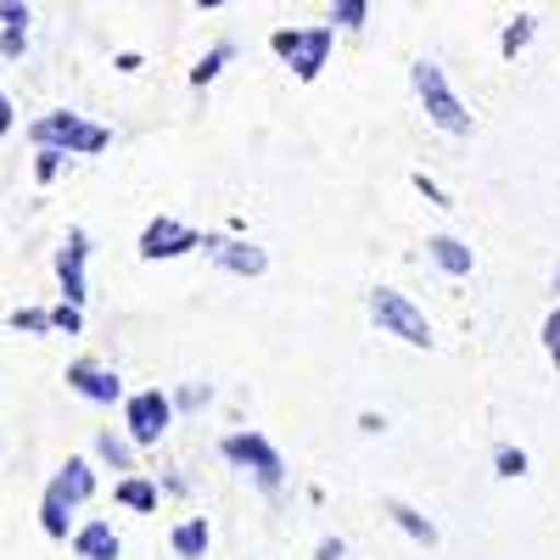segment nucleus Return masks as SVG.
Returning a JSON list of instances; mask_svg holds the SVG:
<instances>
[{
	"instance_id": "nucleus-31",
	"label": "nucleus",
	"mask_w": 560,
	"mask_h": 560,
	"mask_svg": "<svg viewBox=\"0 0 560 560\" xmlns=\"http://www.w3.org/2000/svg\"><path fill=\"white\" fill-rule=\"evenodd\" d=\"M0 135H12V102H7V90H0Z\"/></svg>"
},
{
	"instance_id": "nucleus-14",
	"label": "nucleus",
	"mask_w": 560,
	"mask_h": 560,
	"mask_svg": "<svg viewBox=\"0 0 560 560\" xmlns=\"http://www.w3.org/2000/svg\"><path fill=\"white\" fill-rule=\"evenodd\" d=\"M427 253H432V264L443 269V275H471V247H465V242H454V236H432L427 242Z\"/></svg>"
},
{
	"instance_id": "nucleus-29",
	"label": "nucleus",
	"mask_w": 560,
	"mask_h": 560,
	"mask_svg": "<svg viewBox=\"0 0 560 560\" xmlns=\"http://www.w3.org/2000/svg\"><path fill=\"white\" fill-rule=\"evenodd\" d=\"M0 23H28V7L23 0H0Z\"/></svg>"
},
{
	"instance_id": "nucleus-25",
	"label": "nucleus",
	"mask_w": 560,
	"mask_h": 560,
	"mask_svg": "<svg viewBox=\"0 0 560 560\" xmlns=\"http://www.w3.org/2000/svg\"><path fill=\"white\" fill-rule=\"evenodd\" d=\"M62 158H68L62 147H39V163H34V174H39V179H57V168H62Z\"/></svg>"
},
{
	"instance_id": "nucleus-3",
	"label": "nucleus",
	"mask_w": 560,
	"mask_h": 560,
	"mask_svg": "<svg viewBox=\"0 0 560 560\" xmlns=\"http://www.w3.org/2000/svg\"><path fill=\"white\" fill-rule=\"evenodd\" d=\"M107 140L113 135L102 124H90L79 113H45V118H34V147H62L73 158H96V152H107Z\"/></svg>"
},
{
	"instance_id": "nucleus-4",
	"label": "nucleus",
	"mask_w": 560,
	"mask_h": 560,
	"mask_svg": "<svg viewBox=\"0 0 560 560\" xmlns=\"http://www.w3.org/2000/svg\"><path fill=\"white\" fill-rule=\"evenodd\" d=\"M219 454H224L230 465H242V471H253V482H258L264 493H280V482H287V459L275 454V443H269L264 432H230V438L219 443Z\"/></svg>"
},
{
	"instance_id": "nucleus-15",
	"label": "nucleus",
	"mask_w": 560,
	"mask_h": 560,
	"mask_svg": "<svg viewBox=\"0 0 560 560\" xmlns=\"http://www.w3.org/2000/svg\"><path fill=\"white\" fill-rule=\"evenodd\" d=\"M113 499L124 504V510H140V516H152L158 510V482H147V477H118V488H113Z\"/></svg>"
},
{
	"instance_id": "nucleus-7",
	"label": "nucleus",
	"mask_w": 560,
	"mask_h": 560,
	"mask_svg": "<svg viewBox=\"0 0 560 560\" xmlns=\"http://www.w3.org/2000/svg\"><path fill=\"white\" fill-rule=\"evenodd\" d=\"M202 247V236L191 224H179V219H152L147 230H140V258L147 264H158V258H185V253H197Z\"/></svg>"
},
{
	"instance_id": "nucleus-33",
	"label": "nucleus",
	"mask_w": 560,
	"mask_h": 560,
	"mask_svg": "<svg viewBox=\"0 0 560 560\" xmlns=\"http://www.w3.org/2000/svg\"><path fill=\"white\" fill-rule=\"evenodd\" d=\"M197 7H202V12H219V7H230V0H197Z\"/></svg>"
},
{
	"instance_id": "nucleus-18",
	"label": "nucleus",
	"mask_w": 560,
	"mask_h": 560,
	"mask_svg": "<svg viewBox=\"0 0 560 560\" xmlns=\"http://www.w3.org/2000/svg\"><path fill=\"white\" fill-rule=\"evenodd\" d=\"M230 57H236V45H230V39H224V45H213V51L191 68V84H197V90H202V84H213V79L230 68Z\"/></svg>"
},
{
	"instance_id": "nucleus-13",
	"label": "nucleus",
	"mask_w": 560,
	"mask_h": 560,
	"mask_svg": "<svg viewBox=\"0 0 560 560\" xmlns=\"http://www.w3.org/2000/svg\"><path fill=\"white\" fill-rule=\"evenodd\" d=\"M387 516H393V527H398V533H409L415 544H427V549L438 544V527H432L427 516H420L415 504H404V499H387Z\"/></svg>"
},
{
	"instance_id": "nucleus-1",
	"label": "nucleus",
	"mask_w": 560,
	"mask_h": 560,
	"mask_svg": "<svg viewBox=\"0 0 560 560\" xmlns=\"http://www.w3.org/2000/svg\"><path fill=\"white\" fill-rule=\"evenodd\" d=\"M331 39H337L331 23H319V28H275L269 34V51L287 62L303 84H314L325 73V62H331Z\"/></svg>"
},
{
	"instance_id": "nucleus-5",
	"label": "nucleus",
	"mask_w": 560,
	"mask_h": 560,
	"mask_svg": "<svg viewBox=\"0 0 560 560\" xmlns=\"http://www.w3.org/2000/svg\"><path fill=\"white\" fill-rule=\"evenodd\" d=\"M370 319H376L387 337L409 342V348H432V319L420 314L404 292H393V287H376V292H370Z\"/></svg>"
},
{
	"instance_id": "nucleus-9",
	"label": "nucleus",
	"mask_w": 560,
	"mask_h": 560,
	"mask_svg": "<svg viewBox=\"0 0 560 560\" xmlns=\"http://www.w3.org/2000/svg\"><path fill=\"white\" fill-rule=\"evenodd\" d=\"M84 264H90V236H84V230H68V242H62V253H57V280H62L68 303H79V308H84V298H90Z\"/></svg>"
},
{
	"instance_id": "nucleus-26",
	"label": "nucleus",
	"mask_w": 560,
	"mask_h": 560,
	"mask_svg": "<svg viewBox=\"0 0 560 560\" xmlns=\"http://www.w3.org/2000/svg\"><path fill=\"white\" fill-rule=\"evenodd\" d=\"M79 325H84L79 303H62V308H51V331H79Z\"/></svg>"
},
{
	"instance_id": "nucleus-28",
	"label": "nucleus",
	"mask_w": 560,
	"mask_h": 560,
	"mask_svg": "<svg viewBox=\"0 0 560 560\" xmlns=\"http://www.w3.org/2000/svg\"><path fill=\"white\" fill-rule=\"evenodd\" d=\"M544 348H549V359H560V308L544 319Z\"/></svg>"
},
{
	"instance_id": "nucleus-21",
	"label": "nucleus",
	"mask_w": 560,
	"mask_h": 560,
	"mask_svg": "<svg viewBox=\"0 0 560 560\" xmlns=\"http://www.w3.org/2000/svg\"><path fill=\"white\" fill-rule=\"evenodd\" d=\"M364 18H370V0H337V7H331L337 28H364Z\"/></svg>"
},
{
	"instance_id": "nucleus-19",
	"label": "nucleus",
	"mask_w": 560,
	"mask_h": 560,
	"mask_svg": "<svg viewBox=\"0 0 560 560\" xmlns=\"http://www.w3.org/2000/svg\"><path fill=\"white\" fill-rule=\"evenodd\" d=\"M96 454L113 465V471H135V448H129V438H118V432H102V438H96Z\"/></svg>"
},
{
	"instance_id": "nucleus-10",
	"label": "nucleus",
	"mask_w": 560,
	"mask_h": 560,
	"mask_svg": "<svg viewBox=\"0 0 560 560\" xmlns=\"http://www.w3.org/2000/svg\"><path fill=\"white\" fill-rule=\"evenodd\" d=\"M202 253H208L219 269H230V275H264V269H269V253H264V247H253V242L202 236Z\"/></svg>"
},
{
	"instance_id": "nucleus-17",
	"label": "nucleus",
	"mask_w": 560,
	"mask_h": 560,
	"mask_svg": "<svg viewBox=\"0 0 560 560\" xmlns=\"http://www.w3.org/2000/svg\"><path fill=\"white\" fill-rule=\"evenodd\" d=\"M68 499H57L51 488H45V499H39V527H45V538H68Z\"/></svg>"
},
{
	"instance_id": "nucleus-20",
	"label": "nucleus",
	"mask_w": 560,
	"mask_h": 560,
	"mask_svg": "<svg viewBox=\"0 0 560 560\" xmlns=\"http://www.w3.org/2000/svg\"><path fill=\"white\" fill-rule=\"evenodd\" d=\"M533 28H538V18H516V23L499 34V51H504V57H522L527 45H533Z\"/></svg>"
},
{
	"instance_id": "nucleus-16",
	"label": "nucleus",
	"mask_w": 560,
	"mask_h": 560,
	"mask_svg": "<svg viewBox=\"0 0 560 560\" xmlns=\"http://www.w3.org/2000/svg\"><path fill=\"white\" fill-rule=\"evenodd\" d=\"M168 544H174V555H179V560H202V555H208V544H213V533H208V522H202V516H191V522H179V527H174V538H168Z\"/></svg>"
},
{
	"instance_id": "nucleus-32",
	"label": "nucleus",
	"mask_w": 560,
	"mask_h": 560,
	"mask_svg": "<svg viewBox=\"0 0 560 560\" xmlns=\"http://www.w3.org/2000/svg\"><path fill=\"white\" fill-rule=\"evenodd\" d=\"M319 560H342V544H337V538H325V544H319Z\"/></svg>"
},
{
	"instance_id": "nucleus-27",
	"label": "nucleus",
	"mask_w": 560,
	"mask_h": 560,
	"mask_svg": "<svg viewBox=\"0 0 560 560\" xmlns=\"http://www.w3.org/2000/svg\"><path fill=\"white\" fill-rule=\"evenodd\" d=\"M415 191H420V197H427L432 208H454V202H448V191H443V185H438V179H427V174H415Z\"/></svg>"
},
{
	"instance_id": "nucleus-30",
	"label": "nucleus",
	"mask_w": 560,
	"mask_h": 560,
	"mask_svg": "<svg viewBox=\"0 0 560 560\" xmlns=\"http://www.w3.org/2000/svg\"><path fill=\"white\" fill-rule=\"evenodd\" d=\"M208 398H213L208 387H185V393H179V409H202Z\"/></svg>"
},
{
	"instance_id": "nucleus-6",
	"label": "nucleus",
	"mask_w": 560,
	"mask_h": 560,
	"mask_svg": "<svg viewBox=\"0 0 560 560\" xmlns=\"http://www.w3.org/2000/svg\"><path fill=\"white\" fill-rule=\"evenodd\" d=\"M168 420H174V398L158 393V387L124 398V427H129V443H140V448H152L168 432Z\"/></svg>"
},
{
	"instance_id": "nucleus-23",
	"label": "nucleus",
	"mask_w": 560,
	"mask_h": 560,
	"mask_svg": "<svg viewBox=\"0 0 560 560\" xmlns=\"http://www.w3.org/2000/svg\"><path fill=\"white\" fill-rule=\"evenodd\" d=\"M12 331L39 337V331H51V314H45V308H18V314H12Z\"/></svg>"
},
{
	"instance_id": "nucleus-24",
	"label": "nucleus",
	"mask_w": 560,
	"mask_h": 560,
	"mask_svg": "<svg viewBox=\"0 0 560 560\" xmlns=\"http://www.w3.org/2000/svg\"><path fill=\"white\" fill-rule=\"evenodd\" d=\"M493 465H499V477H527V454L522 448H499Z\"/></svg>"
},
{
	"instance_id": "nucleus-34",
	"label": "nucleus",
	"mask_w": 560,
	"mask_h": 560,
	"mask_svg": "<svg viewBox=\"0 0 560 560\" xmlns=\"http://www.w3.org/2000/svg\"><path fill=\"white\" fill-rule=\"evenodd\" d=\"M555 292H560V269H555Z\"/></svg>"
},
{
	"instance_id": "nucleus-11",
	"label": "nucleus",
	"mask_w": 560,
	"mask_h": 560,
	"mask_svg": "<svg viewBox=\"0 0 560 560\" xmlns=\"http://www.w3.org/2000/svg\"><path fill=\"white\" fill-rule=\"evenodd\" d=\"M73 555H79V560H118L124 544H118V533H113L107 522H84V527L73 533Z\"/></svg>"
},
{
	"instance_id": "nucleus-8",
	"label": "nucleus",
	"mask_w": 560,
	"mask_h": 560,
	"mask_svg": "<svg viewBox=\"0 0 560 560\" xmlns=\"http://www.w3.org/2000/svg\"><path fill=\"white\" fill-rule=\"evenodd\" d=\"M62 382H68L79 398H90V404H118V398H124V382L113 376L107 364H96V359H73Z\"/></svg>"
},
{
	"instance_id": "nucleus-22",
	"label": "nucleus",
	"mask_w": 560,
	"mask_h": 560,
	"mask_svg": "<svg viewBox=\"0 0 560 560\" xmlns=\"http://www.w3.org/2000/svg\"><path fill=\"white\" fill-rule=\"evenodd\" d=\"M23 51H28V23H7V34H0V57L18 62Z\"/></svg>"
},
{
	"instance_id": "nucleus-2",
	"label": "nucleus",
	"mask_w": 560,
	"mask_h": 560,
	"mask_svg": "<svg viewBox=\"0 0 560 560\" xmlns=\"http://www.w3.org/2000/svg\"><path fill=\"white\" fill-rule=\"evenodd\" d=\"M409 79H415V96H420V107H427V118L443 135H471V113H465V102L454 96V84L443 79L438 62H415Z\"/></svg>"
},
{
	"instance_id": "nucleus-12",
	"label": "nucleus",
	"mask_w": 560,
	"mask_h": 560,
	"mask_svg": "<svg viewBox=\"0 0 560 560\" xmlns=\"http://www.w3.org/2000/svg\"><path fill=\"white\" fill-rule=\"evenodd\" d=\"M51 493L68 499V504H84V499H96V471H90L84 459H68L62 471L51 477Z\"/></svg>"
}]
</instances>
